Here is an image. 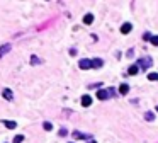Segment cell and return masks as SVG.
<instances>
[{
  "mask_svg": "<svg viewBox=\"0 0 158 143\" xmlns=\"http://www.w3.org/2000/svg\"><path fill=\"white\" fill-rule=\"evenodd\" d=\"M114 95V89H104V91H97V99L105 100Z\"/></svg>",
  "mask_w": 158,
  "mask_h": 143,
  "instance_id": "cell-1",
  "label": "cell"
},
{
  "mask_svg": "<svg viewBox=\"0 0 158 143\" xmlns=\"http://www.w3.org/2000/svg\"><path fill=\"white\" fill-rule=\"evenodd\" d=\"M150 65H151V58H150V56H146V58H143V60H139V62H138V67L143 68V70L150 68Z\"/></svg>",
  "mask_w": 158,
  "mask_h": 143,
  "instance_id": "cell-2",
  "label": "cell"
},
{
  "mask_svg": "<svg viewBox=\"0 0 158 143\" xmlns=\"http://www.w3.org/2000/svg\"><path fill=\"white\" fill-rule=\"evenodd\" d=\"M78 67H80L82 70H88V68H94V67H92V62H90V60H85V58L78 62Z\"/></svg>",
  "mask_w": 158,
  "mask_h": 143,
  "instance_id": "cell-3",
  "label": "cell"
},
{
  "mask_svg": "<svg viewBox=\"0 0 158 143\" xmlns=\"http://www.w3.org/2000/svg\"><path fill=\"white\" fill-rule=\"evenodd\" d=\"M73 138L75 140H87V138H90V136L85 133H80V131H73Z\"/></svg>",
  "mask_w": 158,
  "mask_h": 143,
  "instance_id": "cell-4",
  "label": "cell"
},
{
  "mask_svg": "<svg viewBox=\"0 0 158 143\" xmlns=\"http://www.w3.org/2000/svg\"><path fill=\"white\" fill-rule=\"evenodd\" d=\"M131 29H133V26H131L129 22H126V24H122V26H121V33H122V34H128V33H131Z\"/></svg>",
  "mask_w": 158,
  "mask_h": 143,
  "instance_id": "cell-5",
  "label": "cell"
},
{
  "mask_svg": "<svg viewBox=\"0 0 158 143\" xmlns=\"http://www.w3.org/2000/svg\"><path fill=\"white\" fill-rule=\"evenodd\" d=\"M92 104V97L90 95H83V97H82V106H90Z\"/></svg>",
  "mask_w": 158,
  "mask_h": 143,
  "instance_id": "cell-6",
  "label": "cell"
},
{
  "mask_svg": "<svg viewBox=\"0 0 158 143\" xmlns=\"http://www.w3.org/2000/svg\"><path fill=\"white\" fill-rule=\"evenodd\" d=\"M102 65H104V62H102L101 58H95V60H92V67H94V68H102Z\"/></svg>",
  "mask_w": 158,
  "mask_h": 143,
  "instance_id": "cell-7",
  "label": "cell"
},
{
  "mask_svg": "<svg viewBox=\"0 0 158 143\" xmlns=\"http://www.w3.org/2000/svg\"><path fill=\"white\" fill-rule=\"evenodd\" d=\"M2 95H4V99H7V100H12V97H14V95H12V91H10V89H5V91L2 92Z\"/></svg>",
  "mask_w": 158,
  "mask_h": 143,
  "instance_id": "cell-8",
  "label": "cell"
},
{
  "mask_svg": "<svg viewBox=\"0 0 158 143\" xmlns=\"http://www.w3.org/2000/svg\"><path fill=\"white\" fill-rule=\"evenodd\" d=\"M138 72H139V67H138V65H133V67H129L128 73H129V75H136Z\"/></svg>",
  "mask_w": 158,
  "mask_h": 143,
  "instance_id": "cell-9",
  "label": "cell"
},
{
  "mask_svg": "<svg viewBox=\"0 0 158 143\" xmlns=\"http://www.w3.org/2000/svg\"><path fill=\"white\" fill-rule=\"evenodd\" d=\"M4 124H5L9 129H14L15 126H17V124H15V121H4Z\"/></svg>",
  "mask_w": 158,
  "mask_h": 143,
  "instance_id": "cell-10",
  "label": "cell"
},
{
  "mask_svg": "<svg viewBox=\"0 0 158 143\" xmlns=\"http://www.w3.org/2000/svg\"><path fill=\"white\" fill-rule=\"evenodd\" d=\"M92 21H94V15L92 14H87L85 17H83V22L85 24H92Z\"/></svg>",
  "mask_w": 158,
  "mask_h": 143,
  "instance_id": "cell-11",
  "label": "cell"
},
{
  "mask_svg": "<svg viewBox=\"0 0 158 143\" xmlns=\"http://www.w3.org/2000/svg\"><path fill=\"white\" fill-rule=\"evenodd\" d=\"M128 91H129V87L126 85V84H121V87H119V92H121V94H128Z\"/></svg>",
  "mask_w": 158,
  "mask_h": 143,
  "instance_id": "cell-12",
  "label": "cell"
},
{
  "mask_svg": "<svg viewBox=\"0 0 158 143\" xmlns=\"http://www.w3.org/2000/svg\"><path fill=\"white\" fill-rule=\"evenodd\" d=\"M144 119H146V121H153V119H155V114L148 111V113H144Z\"/></svg>",
  "mask_w": 158,
  "mask_h": 143,
  "instance_id": "cell-13",
  "label": "cell"
},
{
  "mask_svg": "<svg viewBox=\"0 0 158 143\" xmlns=\"http://www.w3.org/2000/svg\"><path fill=\"white\" fill-rule=\"evenodd\" d=\"M43 128L46 129V131H51V129H53V124L48 123V121H44V123H43Z\"/></svg>",
  "mask_w": 158,
  "mask_h": 143,
  "instance_id": "cell-14",
  "label": "cell"
},
{
  "mask_svg": "<svg viewBox=\"0 0 158 143\" xmlns=\"http://www.w3.org/2000/svg\"><path fill=\"white\" fill-rule=\"evenodd\" d=\"M9 49H10V44H5V46H2V48H0V56H2L4 53H7Z\"/></svg>",
  "mask_w": 158,
  "mask_h": 143,
  "instance_id": "cell-15",
  "label": "cell"
},
{
  "mask_svg": "<svg viewBox=\"0 0 158 143\" xmlns=\"http://www.w3.org/2000/svg\"><path fill=\"white\" fill-rule=\"evenodd\" d=\"M148 80H151V82H158V73H150V75H148Z\"/></svg>",
  "mask_w": 158,
  "mask_h": 143,
  "instance_id": "cell-16",
  "label": "cell"
},
{
  "mask_svg": "<svg viewBox=\"0 0 158 143\" xmlns=\"http://www.w3.org/2000/svg\"><path fill=\"white\" fill-rule=\"evenodd\" d=\"M22 140H24V136H22V135H17V136H14V143H22Z\"/></svg>",
  "mask_w": 158,
  "mask_h": 143,
  "instance_id": "cell-17",
  "label": "cell"
},
{
  "mask_svg": "<svg viewBox=\"0 0 158 143\" xmlns=\"http://www.w3.org/2000/svg\"><path fill=\"white\" fill-rule=\"evenodd\" d=\"M150 41H151V44L158 46V36H151V39H150Z\"/></svg>",
  "mask_w": 158,
  "mask_h": 143,
  "instance_id": "cell-18",
  "label": "cell"
},
{
  "mask_svg": "<svg viewBox=\"0 0 158 143\" xmlns=\"http://www.w3.org/2000/svg\"><path fill=\"white\" fill-rule=\"evenodd\" d=\"M60 135H61V136H67L68 131H67V129H61V131H60Z\"/></svg>",
  "mask_w": 158,
  "mask_h": 143,
  "instance_id": "cell-19",
  "label": "cell"
},
{
  "mask_svg": "<svg viewBox=\"0 0 158 143\" xmlns=\"http://www.w3.org/2000/svg\"><path fill=\"white\" fill-rule=\"evenodd\" d=\"M156 111H158V107H156Z\"/></svg>",
  "mask_w": 158,
  "mask_h": 143,
  "instance_id": "cell-20",
  "label": "cell"
}]
</instances>
